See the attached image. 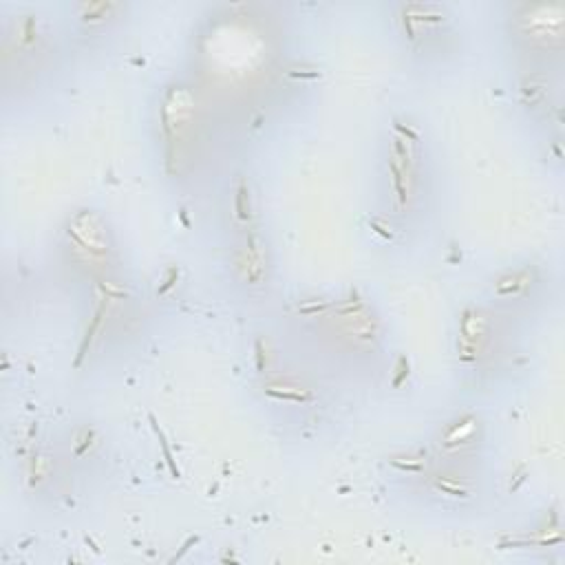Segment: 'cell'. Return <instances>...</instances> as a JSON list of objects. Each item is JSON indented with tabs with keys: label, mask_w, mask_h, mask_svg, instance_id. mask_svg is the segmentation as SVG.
Returning <instances> with one entry per match:
<instances>
[{
	"label": "cell",
	"mask_w": 565,
	"mask_h": 565,
	"mask_svg": "<svg viewBox=\"0 0 565 565\" xmlns=\"http://www.w3.org/2000/svg\"><path fill=\"white\" fill-rule=\"evenodd\" d=\"M272 398L276 400H287V402H309L311 400V393L303 387H296V385H290V382H283V385H272L265 389Z\"/></svg>",
	"instance_id": "obj_1"
},
{
	"label": "cell",
	"mask_w": 565,
	"mask_h": 565,
	"mask_svg": "<svg viewBox=\"0 0 565 565\" xmlns=\"http://www.w3.org/2000/svg\"><path fill=\"white\" fill-rule=\"evenodd\" d=\"M433 488L437 492H442L444 497H453V499H466L468 497V488L464 486L462 481H455L451 477H437L433 481Z\"/></svg>",
	"instance_id": "obj_2"
}]
</instances>
